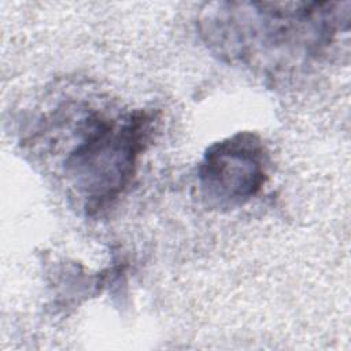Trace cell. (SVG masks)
Listing matches in <instances>:
<instances>
[{
    "label": "cell",
    "instance_id": "obj_3",
    "mask_svg": "<svg viewBox=\"0 0 351 351\" xmlns=\"http://www.w3.org/2000/svg\"><path fill=\"white\" fill-rule=\"evenodd\" d=\"M269 155L261 137L237 132L210 145L197 169L202 200L210 208H234L254 197L267 180Z\"/></svg>",
    "mask_w": 351,
    "mask_h": 351
},
{
    "label": "cell",
    "instance_id": "obj_1",
    "mask_svg": "<svg viewBox=\"0 0 351 351\" xmlns=\"http://www.w3.org/2000/svg\"><path fill=\"white\" fill-rule=\"evenodd\" d=\"M350 3L217 1L200 15L204 41L221 58L277 78L318 59L348 32Z\"/></svg>",
    "mask_w": 351,
    "mask_h": 351
},
{
    "label": "cell",
    "instance_id": "obj_2",
    "mask_svg": "<svg viewBox=\"0 0 351 351\" xmlns=\"http://www.w3.org/2000/svg\"><path fill=\"white\" fill-rule=\"evenodd\" d=\"M154 125L155 115L144 110L111 117L89 108L78 115L62 170L88 215L111 206L129 185Z\"/></svg>",
    "mask_w": 351,
    "mask_h": 351
}]
</instances>
